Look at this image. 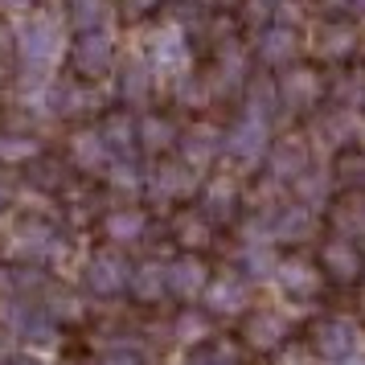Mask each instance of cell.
<instances>
[{"mask_svg":"<svg viewBox=\"0 0 365 365\" xmlns=\"http://www.w3.org/2000/svg\"><path fill=\"white\" fill-rule=\"evenodd\" d=\"M13 46H17V41H13V34H9V25L0 21V58H9V53H13Z\"/></svg>","mask_w":365,"mask_h":365,"instance_id":"7dc6e473","label":"cell"},{"mask_svg":"<svg viewBox=\"0 0 365 365\" xmlns=\"http://www.w3.org/2000/svg\"><path fill=\"white\" fill-rule=\"evenodd\" d=\"M320 267H324V275H332L336 283H353L365 271V250H357V242H353V238L336 234V238H329V242H324Z\"/></svg>","mask_w":365,"mask_h":365,"instance_id":"4fadbf2b","label":"cell"},{"mask_svg":"<svg viewBox=\"0 0 365 365\" xmlns=\"http://www.w3.org/2000/svg\"><path fill=\"white\" fill-rule=\"evenodd\" d=\"M205 304H210V312H214V316L247 312V304H250V275H234V271H226V275L210 279V287H205Z\"/></svg>","mask_w":365,"mask_h":365,"instance_id":"8fae6325","label":"cell"},{"mask_svg":"<svg viewBox=\"0 0 365 365\" xmlns=\"http://www.w3.org/2000/svg\"><path fill=\"white\" fill-rule=\"evenodd\" d=\"M296 46L299 37L292 25H267L263 34H259V62H267V66H287L292 58H296Z\"/></svg>","mask_w":365,"mask_h":365,"instance_id":"d6986e66","label":"cell"},{"mask_svg":"<svg viewBox=\"0 0 365 365\" xmlns=\"http://www.w3.org/2000/svg\"><path fill=\"white\" fill-rule=\"evenodd\" d=\"M0 365H41L37 357H17V353H0Z\"/></svg>","mask_w":365,"mask_h":365,"instance_id":"681fc988","label":"cell"},{"mask_svg":"<svg viewBox=\"0 0 365 365\" xmlns=\"http://www.w3.org/2000/svg\"><path fill=\"white\" fill-rule=\"evenodd\" d=\"M29 181H34L37 189H58V185H62V165H58V160H37L34 173H29Z\"/></svg>","mask_w":365,"mask_h":365,"instance_id":"60d3db41","label":"cell"},{"mask_svg":"<svg viewBox=\"0 0 365 365\" xmlns=\"http://www.w3.org/2000/svg\"><path fill=\"white\" fill-rule=\"evenodd\" d=\"M46 299H50L46 308H50L53 320H83V316H86L83 296H78V292H70V287H53Z\"/></svg>","mask_w":365,"mask_h":365,"instance_id":"d590c367","label":"cell"},{"mask_svg":"<svg viewBox=\"0 0 365 365\" xmlns=\"http://www.w3.org/2000/svg\"><path fill=\"white\" fill-rule=\"evenodd\" d=\"M222 152H226V132H222V128H214V123H205V119H201V123H193V128L181 135V156L197 168V173L214 165Z\"/></svg>","mask_w":365,"mask_h":365,"instance_id":"7c38bea8","label":"cell"},{"mask_svg":"<svg viewBox=\"0 0 365 365\" xmlns=\"http://www.w3.org/2000/svg\"><path fill=\"white\" fill-rule=\"evenodd\" d=\"M197 189V168L189 160H165L148 173V197L152 201H185Z\"/></svg>","mask_w":365,"mask_h":365,"instance_id":"ba28073f","label":"cell"},{"mask_svg":"<svg viewBox=\"0 0 365 365\" xmlns=\"http://www.w3.org/2000/svg\"><path fill=\"white\" fill-rule=\"evenodd\" d=\"M111 13V0H70V21L78 29H103Z\"/></svg>","mask_w":365,"mask_h":365,"instance_id":"836d02e7","label":"cell"},{"mask_svg":"<svg viewBox=\"0 0 365 365\" xmlns=\"http://www.w3.org/2000/svg\"><path fill=\"white\" fill-rule=\"evenodd\" d=\"M349 4H353V9H357V13H365V0H349Z\"/></svg>","mask_w":365,"mask_h":365,"instance_id":"db71d44e","label":"cell"},{"mask_svg":"<svg viewBox=\"0 0 365 365\" xmlns=\"http://www.w3.org/2000/svg\"><path fill=\"white\" fill-rule=\"evenodd\" d=\"M316 132L329 140V148H345L349 140L357 135V111H353V107H332L329 115L320 119Z\"/></svg>","mask_w":365,"mask_h":365,"instance_id":"f1b7e54d","label":"cell"},{"mask_svg":"<svg viewBox=\"0 0 365 365\" xmlns=\"http://www.w3.org/2000/svg\"><path fill=\"white\" fill-rule=\"evenodd\" d=\"M201 357H205V365H238V353L230 345H217L210 353H201Z\"/></svg>","mask_w":365,"mask_h":365,"instance_id":"f6af8a7d","label":"cell"},{"mask_svg":"<svg viewBox=\"0 0 365 365\" xmlns=\"http://www.w3.org/2000/svg\"><path fill=\"white\" fill-rule=\"evenodd\" d=\"M332 226L336 234H345V238H365V205L361 201H345V205H336L332 210Z\"/></svg>","mask_w":365,"mask_h":365,"instance_id":"8d00e7d4","label":"cell"},{"mask_svg":"<svg viewBox=\"0 0 365 365\" xmlns=\"http://www.w3.org/2000/svg\"><path fill=\"white\" fill-rule=\"evenodd\" d=\"M250 107H255V111H263V115H271L275 107H283L279 83H255V86H250Z\"/></svg>","mask_w":365,"mask_h":365,"instance_id":"f35d334b","label":"cell"},{"mask_svg":"<svg viewBox=\"0 0 365 365\" xmlns=\"http://www.w3.org/2000/svg\"><path fill=\"white\" fill-rule=\"evenodd\" d=\"M271 144H275L271 140V115L255 111V107H247L226 128V156L238 160V165H259V160H267Z\"/></svg>","mask_w":365,"mask_h":365,"instance_id":"7a4b0ae2","label":"cell"},{"mask_svg":"<svg viewBox=\"0 0 365 365\" xmlns=\"http://www.w3.org/2000/svg\"><path fill=\"white\" fill-rule=\"evenodd\" d=\"M275 4L279 0H242V21L247 25H271V17H275Z\"/></svg>","mask_w":365,"mask_h":365,"instance_id":"ab89813d","label":"cell"},{"mask_svg":"<svg viewBox=\"0 0 365 365\" xmlns=\"http://www.w3.org/2000/svg\"><path fill=\"white\" fill-rule=\"evenodd\" d=\"M341 177L349 185H361L365 181V156H341Z\"/></svg>","mask_w":365,"mask_h":365,"instance_id":"7bdbcfd3","label":"cell"},{"mask_svg":"<svg viewBox=\"0 0 365 365\" xmlns=\"http://www.w3.org/2000/svg\"><path fill=\"white\" fill-rule=\"evenodd\" d=\"M74 70L83 78H103L107 70L115 66V41L107 29H83V37L74 41V53H70Z\"/></svg>","mask_w":365,"mask_h":365,"instance_id":"9c48e42d","label":"cell"},{"mask_svg":"<svg viewBox=\"0 0 365 365\" xmlns=\"http://www.w3.org/2000/svg\"><path fill=\"white\" fill-rule=\"evenodd\" d=\"M173 336L181 341V345H201L205 336H210V312H181L177 316V324H173Z\"/></svg>","mask_w":365,"mask_h":365,"instance_id":"e575fe53","label":"cell"},{"mask_svg":"<svg viewBox=\"0 0 365 365\" xmlns=\"http://www.w3.org/2000/svg\"><path fill=\"white\" fill-rule=\"evenodd\" d=\"M177 238L185 247H205L210 242V217L205 214H181L177 217Z\"/></svg>","mask_w":365,"mask_h":365,"instance_id":"74e56055","label":"cell"},{"mask_svg":"<svg viewBox=\"0 0 365 365\" xmlns=\"http://www.w3.org/2000/svg\"><path fill=\"white\" fill-rule=\"evenodd\" d=\"M111 156L115 152L107 148V140H103V132H74L70 135V160L83 168V173H103V168L111 165Z\"/></svg>","mask_w":365,"mask_h":365,"instance_id":"ac0fdd59","label":"cell"},{"mask_svg":"<svg viewBox=\"0 0 365 365\" xmlns=\"http://www.w3.org/2000/svg\"><path fill=\"white\" fill-rule=\"evenodd\" d=\"M312 349H316V357L336 365V361H345L349 353L361 349V332H357V324L349 316H329V320H320L312 329Z\"/></svg>","mask_w":365,"mask_h":365,"instance_id":"5b68a950","label":"cell"},{"mask_svg":"<svg viewBox=\"0 0 365 365\" xmlns=\"http://www.w3.org/2000/svg\"><path fill=\"white\" fill-rule=\"evenodd\" d=\"M144 230H148V217L140 214V210H132V205H119V210H111V214L103 217V234H107L115 247H132V242H140Z\"/></svg>","mask_w":365,"mask_h":365,"instance_id":"cb8c5ba5","label":"cell"},{"mask_svg":"<svg viewBox=\"0 0 365 365\" xmlns=\"http://www.w3.org/2000/svg\"><path fill=\"white\" fill-rule=\"evenodd\" d=\"M111 185H115V189H135V185H140V177H135V165H132V160H128V165L119 160V165L111 168Z\"/></svg>","mask_w":365,"mask_h":365,"instance_id":"ee69618b","label":"cell"},{"mask_svg":"<svg viewBox=\"0 0 365 365\" xmlns=\"http://www.w3.org/2000/svg\"><path fill=\"white\" fill-rule=\"evenodd\" d=\"M132 271L135 267L119 255V247L95 250L91 263H86V287H91L95 296H119L123 287H132Z\"/></svg>","mask_w":365,"mask_h":365,"instance_id":"3957f363","label":"cell"},{"mask_svg":"<svg viewBox=\"0 0 365 365\" xmlns=\"http://www.w3.org/2000/svg\"><path fill=\"white\" fill-rule=\"evenodd\" d=\"M267 234H271V242H304L316 234V210L308 201H283L267 217Z\"/></svg>","mask_w":365,"mask_h":365,"instance_id":"30bf717a","label":"cell"},{"mask_svg":"<svg viewBox=\"0 0 365 365\" xmlns=\"http://www.w3.org/2000/svg\"><path fill=\"white\" fill-rule=\"evenodd\" d=\"M103 140H107V148L115 152V156H123V160H132L135 144H140V123H135L128 111H111V115L99 123Z\"/></svg>","mask_w":365,"mask_h":365,"instance_id":"603a6c76","label":"cell"},{"mask_svg":"<svg viewBox=\"0 0 365 365\" xmlns=\"http://www.w3.org/2000/svg\"><path fill=\"white\" fill-rule=\"evenodd\" d=\"M152 66L160 70V74H189V41L177 25H168L160 34L152 37Z\"/></svg>","mask_w":365,"mask_h":365,"instance_id":"5bb4252c","label":"cell"},{"mask_svg":"<svg viewBox=\"0 0 365 365\" xmlns=\"http://www.w3.org/2000/svg\"><path fill=\"white\" fill-rule=\"evenodd\" d=\"M275 83H279L283 107H287V111H296V115L312 111L316 103L324 99V78H320L312 66H287Z\"/></svg>","mask_w":365,"mask_h":365,"instance_id":"52a82bcc","label":"cell"},{"mask_svg":"<svg viewBox=\"0 0 365 365\" xmlns=\"http://www.w3.org/2000/svg\"><path fill=\"white\" fill-rule=\"evenodd\" d=\"M152 86H156V66L144 58H128L119 66V95L128 107H144L152 99Z\"/></svg>","mask_w":365,"mask_h":365,"instance_id":"2e32d148","label":"cell"},{"mask_svg":"<svg viewBox=\"0 0 365 365\" xmlns=\"http://www.w3.org/2000/svg\"><path fill=\"white\" fill-rule=\"evenodd\" d=\"M250 349H259V353H271V349H279L287 336H292V324H287V316L275 312V308H263V312H255L247 320V329H242Z\"/></svg>","mask_w":365,"mask_h":365,"instance_id":"9a60e30c","label":"cell"},{"mask_svg":"<svg viewBox=\"0 0 365 365\" xmlns=\"http://www.w3.org/2000/svg\"><path fill=\"white\" fill-rule=\"evenodd\" d=\"M279 255L271 242H247L242 250V271H247L250 279H275V271H279Z\"/></svg>","mask_w":365,"mask_h":365,"instance_id":"f546056e","label":"cell"},{"mask_svg":"<svg viewBox=\"0 0 365 365\" xmlns=\"http://www.w3.org/2000/svg\"><path fill=\"white\" fill-rule=\"evenodd\" d=\"M234 210H238V185L230 177H214L201 189V214L210 222H230Z\"/></svg>","mask_w":365,"mask_h":365,"instance_id":"ffe728a7","label":"cell"},{"mask_svg":"<svg viewBox=\"0 0 365 365\" xmlns=\"http://www.w3.org/2000/svg\"><path fill=\"white\" fill-rule=\"evenodd\" d=\"M95 365H140V353L128 349V345H111L95 357Z\"/></svg>","mask_w":365,"mask_h":365,"instance_id":"b9f144b4","label":"cell"},{"mask_svg":"<svg viewBox=\"0 0 365 365\" xmlns=\"http://www.w3.org/2000/svg\"><path fill=\"white\" fill-rule=\"evenodd\" d=\"M62 46H66L62 25H58L50 13H34V17L17 29L21 66H25V74H34V78H46V74L62 62Z\"/></svg>","mask_w":365,"mask_h":365,"instance_id":"6da1fadb","label":"cell"},{"mask_svg":"<svg viewBox=\"0 0 365 365\" xmlns=\"http://www.w3.org/2000/svg\"><path fill=\"white\" fill-rule=\"evenodd\" d=\"M189 365H205V357H193V361H189Z\"/></svg>","mask_w":365,"mask_h":365,"instance_id":"11a10c76","label":"cell"},{"mask_svg":"<svg viewBox=\"0 0 365 365\" xmlns=\"http://www.w3.org/2000/svg\"><path fill=\"white\" fill-rule=\"evenodd\" d=\"M156 4H160V0H123V13H128V17H144Z\"/></svg>","mask_w":365,"mask_h":365,"instance_id":"bcb514c9","label":"cell"},{"mask_svg":"<svg viewBox=\"0 0 365 365\" xmlns=\"http://www.w3.org/2000/svg\"><path fill=\"white\" fill-rule=\"evenodd\" d=\"M34 0H0V9H29Z\"/></svg>","mask_w":365,"mask_h":365,"instance_id":"816d5d0a","label":"cell"},{"mask_svg":"<svg viewBox=\"0 0 365 365\" xmlns=\"http://www.w3.org/2000/svg\"><path fill=\"white\" fill-rule=\"evenodd\" d=\"M37 156V140L29 132H0V160L4 165H29Z\"/></svg>","mask_w":365,"mask_h":365,"instance_id":"1f68e13d","label":"cell"},{"mask_svg":"<svg viewBox=\"0 0 365 365\" xmlns=\"http://www.w3.org/2000/svg\"><path fill=\"white\" fill-rule=\"evenodd\" d=\"M316 50L324 58H349L357 50V25L353 21H324L316 29Z\"/></svg>","mask_w":365,"mask_h":365,"instance_id":"484cf974","label":"cell"},{"mask_svg":"<svg viewBox=\"0 0 365 365\" xmlns=\"http://www.w3.org/2000/svg\"><path fill=\"white\" fill-rule=\"evenodd\" d=\"M247 70H250V58L242 46H234L226 41L222 50H217V70H214V91H238V86L247 83Z\"/></svg>","mask_w":365,"mask_h":365,"instance_id":"44dd1931","label":"cell"},{"mask_svg":"<svg viewBox=\"0 0 365 365\" xmlns=\"http://www.w3.org/2000/svg\"><path fill=\"white\" fill-rule=\"evenodd\" d=\"M283 365H304V357H299V353H292V357H283Z\"/></svg>","mask_w":365,"mask_h":365,"instance_id":"f5cc1de1","label":"cell"},{"mask_svg":"<svg viewBox=\"0 0 365 365\" xmlns=\"http://www.w3.org/2000/svg\"><path fill=\"white\" fill-rule=\"evenodd\" d=\"M9 250L17 255L21 263H46V259H53L62 250V238H58V230L46 217H29V222H21L17 230H13Z\"/></svg>","mask_w":365,"mask_h":365,"instance_id":"277c9868","label":"cell"},{"mask_svg":"<svg viewBox=\"0 0 365 365\" xmlns=\"http://www.w3.org/2000/svg\"><path fill=\"white\" fill-rule=\"evenodd\" d=\"M46 107H50V115H83L95 107V91L83 83H53L46 95Z\"/></svg>","mask_w":365,"mask_h":365,"instance_id":"7402d4cb","label":"cell"},{"mask_svg":"<svg viewBox=\"0 0 365 365\" xmlns=\"http://www.w3.org/2000/svg\"><path fill=\"white\" fill-rule=\"evenodd\" d=\"M165 292H173V283H168V263L160 259H148V263H140L132 271V296L152 304V299H160Z\"/></svg>","mask_w":365,"mask_h":365,"instance_id":"4316f807","label":"cell"},{"mask_svg":"<svg viewBox=\"0 0 365 365\" xmlns=\"http://www.w3.org/2000/svg\"><path fill=\"white\" fill-rule=\"evenodd\" d=\"M308 168H312V148H308L304 135H283L267 152V173H271V181H279V185H296Z\"/></svg>","mask_w":365,"mask_h":365,"instance_id":"8992f818","label":"cell"},{"mask_svg":"<svg viewBox=\"0 0 365 365\" xmlns=\"http://www.w3.org/2000/svg\"><path fill=\"white\" fill-rule=\"evenodd\" d=\"M332 99L336 107H365V70H345L336 83H332Z\"/></svg>","mask_w":365,"mask_h":365,"instance_id":"d6a6232c","label":"cell"},{"mask_svg":"<svg viewBox=\"0 0 365 365\" xmlns=\"http://www.w3.org/2000/svg\"><path fill=\"white\" fill-rule=\"evenodd\" d=\"M292 189H296L299 201H308L312 210H320V205L329 201V193H332V177L324 173V168H308V173L292 185Z\"/></svg>","mask_w":365,"mask_h":365,"instance_id":"4dcf8cb0","label":"cell"},{"mask_svg":"<svg viewBox=\"0 0 365 365\" xmlns=\"http://www.w3.org/2000/svg\"><path fill=\"white\" fill-rule=\"evenodd\" d=\"M275 279H279V287L287 292V296H296V299H308V296L320 292V271H316L312 263H304V259H287V263H279Z\"/></svg>","mask_w":365,"mask_h":365,"instance_id":"d4e9b609","label":"cell"},{"mask_svg":"<svg viewBox=\"0 0 365 365\" xmlns=\"http://www.w3.org/2000/svg\"><path fill=\"white\" fill-rule=\"evenodd\" d=\"M9 201H13V181L0 173V210H9Z\"/></svg>","mask_w":365,"mask_h":365,"instance_id":"c3c4849f","label":"cell"},{"mask_svg":"<svg viewBox=\"0 0 365 365\" xmlns=\"http://www.w3.org/2000/svg\"><path fill=\"white\" fill-rule=\"evenodd\" d=\"M168 283H173V292L181 299L205 296V287H210V267L201 263L197 255H181V259L168 263Z\"/></svg>","mask_w":365,"mask_h":365,"instance_id":"e0dca14e","label":"cell"},{"mask_svg":"<svg viewBox=\"0 0 365 365\" xmlns=\"http://www.w3.org/2000/svg\"><path fill=\"white\" fill-rule=\"evenodd\" d=\"M173 144H181V135H177V128H173V119L165 115H144L140 119V148L144 152H168Z\"/></svg>","mask_w":365,"mask_h":365,"instance_id":"83f0119b","label":"cell"},{"mask_svg":"<svg viewBox=\"0 0 365 365\" xmlns=\"http://www.w3.org/2000/svg\"><path fill=\"white\" fill-rule=\"evenodd\" d=\"M336 365H365V353H361V349H357V353H349L345 361H336Z\"/></svg>","mask_w":365,"mask_h":365,"instance_id":"f907efd6","label":"cell"}]
</instances>
